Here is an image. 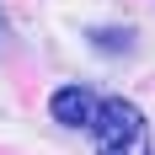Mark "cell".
<instances>
[{"label": "cell", "instance_id": "1", "mask_svg": "<svg viewBox=\"0 0 155 155\" xmlns=\"http://www.w3.org/2000/svg\"><path fill=\"white\" fill-rule=\"evenodd\" d=\"M91 134H96V155H150V123L123 96H107L96 107Z\"/></svg>", "mask_w": 155, "mask_h": 155}, {"label": "cell", "instance_id": "3", "mask_svg": "<svg viewBox=\"0 0 155 155\" xmlns=\"http://www.w3.org/2000/svg\"><path fill=\"white\" fill-rule=\"evenodd\" d=\"M96 48H128V32H96Z\"/></svg>", "mask_w": 155, "mask_h": 155}, {"label": "cell", "instance_id": "4", "mask_svg": "<svg viewBox=\"0 0 155 155\" xmlns=\"http://www.w3.org/2000/svg\"><path fill=\"white\" fill-rule=\"evenodd\" d=\"M150 155H155V150H150Z\"/></svg>", "mask_w": 155, "mask_h": 155}, {"label": "cell", "instance_id": "2", "mask_svg": "<svg viewBox=\"0 0 155 155\" xmlns=\"http://www.w3.org/2000/svg\"><path fill=\"white\" fill-rule=\"evenodd\" d=\"M96 102L86 86H59V91L48 96V112H54V123H64V128H91L96 123Z\"/></svg>", "mask_w": 155, "mask_h": 155}]
</instances>
